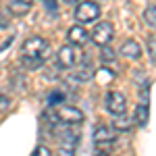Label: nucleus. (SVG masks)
I'll return each instance as SVG.
<instances>
[{
  "instance_id": "nucleus-13",
  "label": "nucleus",
  "mask_w": 156,
  "mask_h": 156,
  "mask_svg": "<svg viewBox=\"0 0 156 156\" xmlns=\"http://www.w3.org/2000/svg\"><path fill=\"white\" fill-rule=\"evenodd\" d=\"M144 19L148 25H152V27H156V4H152V6H148L144 12Z\"/></svg>"
},
{
  "instance_id": "nucleus-2",
  "label": "nucleus",
  "mask_w": 156,
  "mask_h": 156,
  "mask_svg": "<svg viewBox=\"0 0 156 156\" xmlns=\"http://www.w3.org/2000/svg\"><path fill=\"white\" fill-rule=\"evenodd\" d=\"M54 117L65 125H77L83 121V112L71 104H58V106H54Z\"/></svg>"
},
{
  "instance_id": "nucleus-8",
  "label": "nucleus",
  "mask_w": 156,
  "mask_h": 156,
  "mask_svg": "<svg viewBox=\"0 0 156 156\" xmlns=\"http://www.w3.org/2000/svg\"><path fill=\"white\" fill-rule=\"evenodd\" d=\"M121 54L127 56V58H140V56H142V46H140L135 40H127V42H123V46H121Z\"/></svg>"
},
{
  "instance_id": "nucleus-4",
  "label": "nucleus",
  "mask_w": 156,
  "mask_h": 156,
  "mask_svg": "<svg viewBox=\"0 0 156 156\" xmlns=\"http://www.w3.org/2000/svg\"><path fill=\"white\" fill-rule=\"evenodd\" d=\"M77 60H79V52L71 44L62 46L58 50V54H56V65H58L60 69H73L77 65Z\"/></svg>"
},
{
  "instance_id": "nucleus-10",
  "label": "nucleus",
  "mask_w": 156,
  "mask_h": 156,
  "mask_svg": "<svg viewBox=\"0 0 156 156\" xmlns=\"http://www.w3.org/2000/svg\"><path fill=\"white\" fill-rule=\"evenodd\" d=\"M6 9H9V12L21 17V15H25V12H29L31 2H29V0H11V2L6 4Z\"/></svg>"
},
{
  "instance_id": "nucleus-9",
  "label": "nucleus",
  "mask_w": 156,
  "mask_h": 156,
  "mask_svg": "<svg viewBox=\"0 0 156 156\" xmlns=\"http://www.w3.org/2000/svg\"><path fill=\"white\" fill-rule=\"evenodd\" d=\"M92 75H94V71H92L90 58H83V60H81V65H79L77 69H73V77L79 79V81H87Z\"/></svg>"
},
{
  "instance_id": "nucleus-15",
  "label": "nucleus",
  "mask_w": 156,
  "mask_h": 156,
  "mask_svg": "<svg viewBox=\"0 0 156 156\" xmlns=\"http://www.w3.org/2000/svg\"><path fill=\"white\" fill-rule=\"evenodd\" d=\"M100 58H102V62H112V60L117 58V54H115V50H110L108 46H104V48L100 50Z\"/></svg>"
},
{
  "instance_id": "nucleus-6",
  "label": "nucleus",
  "mask_w": 156,
  "mask_h": 156,
  "mask_svg": "<svg viewBox=\"0 0 156 156\" xmlns=\"http://www.w3.org/2000/svg\"><path fill=\"white\" fill-rule=\"evenodd\" d=\"M125 108H127V104H125V96L121 92H108L106 94V110L108 112H112L117 117H123Z\"/></svg>"
},
{
  "instance_id": "nucleus-7",
  "label": "nucleus",
  "mask_w": 156,
  "mask_h": 156,
  "mask_svg": "<svg viewBox=\"0 0 156 156\" xmlns=\"http://www.w3.org/2000/svg\"><path fill=\"white\" fill-rule=\"evenodd\" d=\"M67 37L71 42V46H81V44L87 42V31H85L83 25H73L69 29V34H67Z\"/></svg>"
},
{
  "instance_id": "nucleus-14",
  "label": "nucleus",
  "mask_w": 156,
  "mask_h": 156,
  "mask_svg": "<svg viewBox=\"0 0 156 156\" xmlns=\"http://www.w3.org/2000/svg\"><path fill=\"white\" fill-rule=\"evenodd\" d=\"M96 77H98V81H100V83H108V81H112L115 73L110 71V69H104V67H102V69L96 73Z\"/></svg>"
},
{
  "instance_id": "nucleus-17",
  "label": "nucleus",
  "mask_w": 156,
  "mask_h": 156,
  "mask_svg": "<svg viewBox=\"0 0 156 156\" xmlns=\"http://www.w3.org/2000/svg\"><path fill=\"white\" fill-rule=\"evenodd\" d=\"M115 129H121V131H127L129 129V121L125 119V117H121V119H115Z\"/></svg>"
},
{
  "instance_id": "nucleus-5",
  "label": "nucleus",
  "mask_w": 156,
  "mask_h": 156,
  "mask_svg": "<svg viewBox=\"0 0 156 156\" xmlns=\"http://www.w3.org/2000/svg\"><path fill=\"white\" fill-rule=\"evenodd\" d=\"M112 36H115V29H112V25L108 23V21H100V23L94 27V31L90 34V37L96 42L98 46H108V42L112 40Z\"/></svg>"
},
{
  "instance_id": "nucleus-19",
  "label": "nucleus",
  "mask_w": 156,
  "mask_h": 156,
  "mask_svg": "<svg viewBox=\"0 0 156 156\" xmlns=\"http://www.w3.org/2000/svg\"><path fill=\"white\" fill-rule=\"evenodd\" d=\"M34 156H52V152H50L46 146H37L36 150H34Z\"/></svg>"
},
{
  "instance_id": "nucleus-3",
  "label": "nucleus",
  "mask_w": 156,
  "mask_h": 156,
  "mask_svg": "<svg viewBox=\"0 0 156 156\" xmlns=\"http://www.w3.org/2000/svg\"><path fill=\"white\" fill-rule=\"evenodd\" d=\"M98 17H100V6L96 2H79L75 9V19L79 21V25L94 23Z\"/></svg>"
},
{
  "instance_id": "nucleus-1",
  "label": "nucleus",
  "mask_w": 156,
  "mask_h": 156,
  "mask_svg": "<svg viewBox=\"0 0 156 156\" xmlns=\"http://www.w3.org/2000/svg\"><path fill=\"white\" fill-rule=\"evenodd\" d=\"M21 56H23V65L27 69H37L42 67V62L50 56V44L48 40L40 36L27 37L21 46Z\"/></svg>"
},
{
  "instance_id": "nucleus-11",
  "label": "nucleus",
  "mask_w": 156,
  "mask_h": 156,
  "mask_svg": "<svg viewBox=\"0 0 156 156\" xmlns=\"http://www.w3.org/2000/svg\"><path fill=\"white\" fill-rule=\"evenodd\" d=\"M94 142L96 144H106V142H115V133L108 129L106 125H98L94 131Z\"/></svg>"
},
{
  "instance_id": "nucleus-12",
  "label": "nucleus",
  "mask_w": 156,
  "mask_h": 156,
  "mask_svg": "<svg viewBox=\"0 0 156 156\" xmlns=\"http://www.w3.org/2000/svg\"><path fill=\"white\" fill-rule=\"evenodd\" d=\"M148 117H150V108H148V104H137V108H135V123L144 127L146 123H148Z\"/></svg>"
},
{
  "instance_id": "nucleus-18",
  "label": "nucleus",
  "mask_w": 156,
  "mask_h": 156,
  "mask_svg": "<svg viewBox=\"0 0 156 156\" xmlns=\"http://www.w3.org/2000/svg\"><path fill=\"white\" fill-rule=\"evenodd\" d=\"M9 106H11V100H9V96H6L4 92H0V110H6Z\"/></svg>"
},
{
  "instance_id": "nucleus-16",
  "label": "nucleus",
  "mask_w": 156,
  "mask_h": 156,
  "mask_svg": "<svg viewBox=\"0 0 156 156\" xmlns=\"http://www.w3.org/2000/svg\"><path fill=\"white\" fill-rule=\"evenodd\" d=\"M56 156H75V150H73V146H71V144H62V146L58 148Z\"/></svg>"
}]
</instances>
